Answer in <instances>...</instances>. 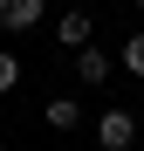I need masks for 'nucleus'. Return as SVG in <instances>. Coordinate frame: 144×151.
<instances>
[{"mask_svg":"<svg viewBox=\"0 0 144 151\" xmlns=\"http://www.w3.org/2000/svg\"><path fill=\"white\" fill-rule=\"evenodd\" d=\"M137 137V117L130 110H103V117H96V144H103V151H124Z\"/></svg>","mask_w":144,"mask_h":151,"instance_id":"f257e3e1","label":"nucleus"},{"mask_svg":"<svg viewBox=\"0 0 144 151\" xmlns=\"http://www.w3.org/2000/svg\"><path fill=\"white\" fill-rule=\"evenodd\" d=\"M0 28H7V35L41 28V0H0Z\"/></svg>","mask_w":144,"mask_h":151,"instance_id":"f03ea898","label":"nucleus"},{"mask_svg":"<svg viewBox=\"0 0 144 151\" xmlns=\"http://www.w3.org/2000/svg\"><path fill=\"white\" fill-rule=\"evenodd\" d=\"M76 76H82V83H110V55H96V48H76Z\"/></svg>","mask_w":144,"mask_h":151,"instance_id":"7ed1b4c3","label":"nucleus"},{"mask_svg":"<svg viewBox=\"0 0 144 151\" xmlns=\"http://www.w3.org/2000/svg\"><path fill=\"white\" fill-rule=\"evenodd\" d=\"M48 124H55V131H76V124H82L76 96H55V103H48Z\"/></svg>","mask_w":144,"mask_h":151,"instance_id":"20e7f679","label":"nucleus"},{"mask_svg":"<svg viewBox=\"0 0 144 151\" xmlns=\"http://www.w3.org/2000/svg\"><path fill=\"white\" fill-rule=\"evenodd\" d=\"M69 48H89V14H62V28H55Z\"/></svg>","mask_w":144,"mask_h":151,"instance_id":"39448f33","label":"nucleus"},{"mask_svg":"<svg viewBox=\"0 0 144 151\" xmlns=\"http://www.w3.org/2000/svg\"><path fill=\"white\" fill-rule=\"evenodd\" d=\"M124 69H130V76H144V35H130V41H124Z\"/></svg>","mask_w":144,"mask_h":151,"instance_id":"423d86ee","label":"nucleus"},{"mask_svg":"<svg viewBox=\"0 0 144 151\" xmlns=\"http://www.w3.org/2000/svg\"><path fill=\"white\" fill-rule=\"evenodd\" d=\"M14 83H21V62H14V55H7V48H0V96H7V89H14Z\"/></svg>","mask_w":144,"mask_h":151,"instance_id":"0eeeda50","label":"nucleus"},{"mask_svg":"<svg viewBox=\"0 0 144 151\" xmlns=\"http://www.w3.org/2000/svg\"><path fill=\"white\" fill-rule=\"evenodd\" d=\"M137 7H144V0H137Z\"/></svg>","mask_w":144,"mask_h":151,"instance_id":"6e6552de","label":"nucleus"}]
</instances>
